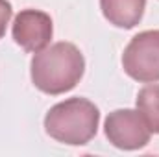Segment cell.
Listing matches in <instances>:
<instances>
[{
    "label": "cell",
    "instance_id": "7a4b0ae2",
    "mask_svg": "<svg viewBox=\"0 0 159 157\" xmlns=\"http://www.w3.org/2000/svg\"><path fill=\"white\" fill-rule=\"evenodd\" d=\"M100 109L87 98H69L56 104L44 117V131L69 146L87 144L98 131Z\"/></svg>",
    "mask_w": 159,
    "mask_h": 157
},
{
    "label": "cell",
    "instance_id": "277c9868",
    "mask_svg": "<svg viewBox=\"0 0 159 157\" xmlns=\"http://www.w3.org/2000/svg\"><path fill=\"white\" fill-rule=\"evenodd\" d=\"M107 141L120 150H141L150 142V129L135 109H117L109 113L104 124Z\"/></svg>",
    "mask_w": 159,
    "mask_h": 157
},
{
    "label": "cell",
    "instance_id": "3957f363",
    "mask_svg": "<svg viewBox=\"0 0 159 157\" xmlns=\"http://www.w3.org/2000/svg\"><path fill=\"white\" fill-rule=\"evenodd\" d=\"M122 67L135 81H159V30L141 32L129 41L122 54Z\"/></svg>",
    "mask_w": 159,
    "mask_h": 157
},
{
    "label": "cell",
    "instance_id": "ba28073f",
    "mask_svg": "<svg viewBox=\"0 0 159 157\" xmlns=\"http://www.w3.org/2000/svg\"><path fill=\"white\" fill-rule=\"evenodd\" d=\"M13 15V7L7 0H0V39L6 34V28L9 24V19Z\"/></svg>",
    "mask_w": 159,
    "mask_h": 157
},
{
    "label": "cell",
    "instance_id": "6da1fadb",
    "mask_svg": "<svg viewBox=\"0 0 159 157\" xmlns=\"http://www.w3.org/2000/svg\"><path fill=\"white\" fill-rule=\"evenodd\" d=\"M32 81L44 94H63L72 91L85 72V59L72 43H56L37 52L30 65Z\"/></svg>",
    "mask_w": 159,
    "mask_h": 157
},
{
    "label": "cell",
    "instance_id": "52a82bcc",
    "mask_svg": "<svg viewBox=\"0 0 159 157\" xmlns=\"http://www.w3.org/2000/svg\"><path fill=\"white\" fill-rule=\"evenodd\" d=\"M137 111L144 118L148 129L159 135V85L148 83L137 94Z\"/></svg>",
    "mask_w": 159,
    "mask_h": 157
},
{
    "label": "cell",
    "instance_id": "5b68a950",
    "mask_svg": "<svg viewBox=\"0 0 159 157\" xmlns=\"http://www.w3.org/2000/svg\"><path fill=\"white\" fill-rule=\"evenodd\" d=\"M11 34L20 48L37 54L50 44L54 35V24L48 13L39 9H24L15 17Z\"/></svg>",
    "mask_w": 159,
    "mask_h": 157
},
{
    "label": "cell",
    "instance_id": "8992f818",
    "mask_svg": "<svg viewBox=\"0 0 159 157\" xmlns=\"http://www.w3.org/2000/svg\"><path fill=\"white\" fill-rule=\"evenodd\" d=\"M104 17L117 28H135L146 7V0H100Z\"/></svg>",
    "mask_w": 159,
    "mask_h": 157
}]
</instances>
